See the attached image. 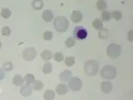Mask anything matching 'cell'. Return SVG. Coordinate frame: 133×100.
Returning <instances> with one entry per match:
<instances>
[{"label": "cell", "instance_id": "22", "mask_svg": "<svg viewBox=\"0 0 133 100\" xmlns=\"http://www.w3.org/2000/svg\"><path fill=\"white\" fill-rule=\"evenodd\" d=\"M98 36L100 39H102V40L107 39L109 37V30L106 28H102V30H99Z\"/></svg>", "mask_w": 133, "mask_h": 100}, {"label": "cell", "instance_id": "32", "mask_svg": "<svg viewBox=\"0 0 133 100\" xmlns=\"http://www.w3.org/2000/svg\"><path fill=\"white\" fill-rule=\"evenodd\" d=\"M2 34L4 36H9L11 34V30L8 26H4L3 28L2 29Z\"/></svg>", "mask_w": 133, "mask_h": 100}, {"label": "cell", "instance_id": "21", "mask_svg": "<svg viewBox=\"0 0 133 100\" xmlns=\"http://www.w3.org/2000/svg\"><path fill=\"white\" fill-rule=\"evenodd\" d=\"M23 78H24V81L26 82L25 84H33L35 81H36L35 76L33 74H26Z\"/></svg>", "mask_w": 133, "mask_h": 100}, {"label": "cell", "instance_id": "1", "mask_svg": "<svg viewBox=\"0 0 133 100\" xmlns=\"http://www.w3.org/2000/svg\"><path fill=\"white\" fill-rule=\"evenodd\" d=\"M53 25L57 32H64L68 28L69 21L64 16H58L54 19Z\"/></svg>", "mask_w": 133, "mask_h": 100}, {"label": "cell", "instance_id": "18", "mask_svg": "<svg viewBox=\"0 0 133 100\" xmlns=\"http://www.w3.org/2000/svg\"><path fill=\"white\" fill-rule=\"evenodd\" d=\"M56 97L55 92L53 90H48L45 91V94H44V99L45 100H53Z\"/></svg>", "mask_w": 133, "mask_h": 100}, {"label": "cell", "instance_id": "28", "mask_svg": "<svg viewBox=\"0 0 133 100\" xmlns=\"http://www.w3.org/2000/svg\"><path fill=\"white\" fill-rule=\"evenodd\" d=\"M54 60L57 61V62H61L63 61L64 59V56H63V55L62 53H61V52H56L55 54H54Z\"/></svg>", "mask_w": 133, "mask_h": 100}, {"label": "cell", "instance_id": "26", "mask_svg": "<svg viewBox=\"0 0 133 100\" xmlns=\"http://www.w3.org/2000/svg\"><path fill=\"white\" fill-rule=\"evenodd\" d=\"M111 17L118 21L122 18V13L118 10H115V11H113L112 13H111Z\"/></svg>", "mask_w": 133, "mask_h": 100}, {"label": "cell", "instance_id": "2", "mask_svg": "<svg viewBox=\"0 0 133 100\" xmlns=\"http://www.w3.org/2000/svg\"><path fill=\"white\" fill-rule=\"evenodd\" d=\"M100 74L103 78L108 80L115 79V77L117 76V69L114 66L107 65L102 68Z\"/></svg>", "mask_w": 133, "mask_h": 100}, {"label": "cell", "instance_id": "30", "mask_svg": "<svg viewBox=\"0 0 133 100\" xmlns=\"http://www.w3.org/2000/svg\"><path fill=\"white\" fill-rule=\"evenodd\" d=\"M102 21H109L111 19V13L108 11H104L102 14Z\"/></svg>", "mask_w": 133, "mask_h": 100}, {"label": "cell", "instance_id": "24", "mask_svg": "<svg viewBox=\"0 0 133 100\" xmlns=\"http://www.w3.org/2000/svg\"><path fill=\"white\" fill-rule=\"evenodd\" d=\"M32 89H35V91H40L43 89V84L42 83V81H39V80H37V81H35L32 84Z\"/></svg>", "mask_w": 133, "mask_h": 100}, {"label": "cell", "instance_id": "25", "mask_svg": "<svg viewBox=\"0 0 133 100\" xmlns=\"http://www.w3.org/2000/svg\"><path fill=\"white\" fill-rule=\"evenodd\" d=\"M65 46L68 48H71L74 47L75 45H76V40H74L73 38L69 37L65 41Z\"/></svg>", "mask_w": 133, "mask_h": 100}, {"label": "cell", "instance_id": "35", "mask_svg": "<svg viewBox=\"0 0 133 100\" xmlns=\"http://www.w3.org/2000/svg\"><path fill=\"white\" fill-rule=\"evenodd\" d=\"M2 47V42L0 41V50H1Z\"/></svg>", "mask_w": 133, "mask_h": 100}, {"label": "cell", "instance_id": "17", "mask_svg": "<svg viewBox=\"0 0 133 100\" xmlns=\"http://www.w3.org/2000/svg\"><path fill=\"white\" fill-rule=\"evenodd\" d=\"M32 6L35 10H40L43 6V1L42 0H34L32 3Z\"/></svg>", "mask_w": 133, "mask_h": 100}, {"label": "cell", "instance_id": "5", "mask_svg": "<svg viewBox=\"0 0 133 100\" xmlns=\"http://www.w3.org/2000/svg\"><path fill=\"white\" fill-rule=\"evenodd\" d=\"M88 36V31L86 28L83 26H77L74 29L73 31V37L74 40L82 41L86 39Z\"/></svg>", "mask_w": 133, "mask_h": 100}, {"label": "cell", "instance_id": "33", "mask_svg": "<svg viewBox=\"0 0 133 100\" xmlns=\"http://www.w3.org/2000/svg\"><path fill=\"white\" fill-rule=\"evenodd\" d=\"M4 76H5V71H4L3 69H0V81L4 79Z\"/></svg>", "mask_w": 133, "mask_h": 100}, {"label": "cell", "instance_id": "15", "mask_svg": "<svg viewBox=\"0 0 133 100\" xmlns=\"http://www.w3.org/2000/svg\"><path fill=\"white\" fill-rule=\"evenodd\" d=\"M24 78H22L21 76L19 75V74H17L14 76V78H13L12 80V83L13 84L17 86H22V85L24 84Z\"/></svg>", "mask_w": 133, "mask_h": 100}, {"label": "cell", "instance_id": "23", "mask_svg": "<svg viewBox=\"0 0 133 100\" xmlns=\"http://www.w3.org/2000/svg\"><path fill=\"white\" fill-rule=\"evenodd\" d=\"M11 15H12V12L9 9H7V8H3L2 10V11H1V12H0L1 17L4 18V19H8V18H9Z\"/></svg>", "mask_w": 133, "mask_h": 100}, {"label": "cell", "instance_id": "13", "mask_svg": "<svg viewBox=\"0 0 133 100\" xmlns=\"http://www.w3.org/2000/svg\"><path fill=\"white\" fill-rule=\"evenodd\" d=\"M42 17H43V19H44L45 22H52V20L53 19V14L50 10H45L43 13Z\"/></svg>", "mask_w": 133, "mask_h": 100}, {"label": "cell", "instance_id": "12", "mask_svg": "<svg viewBox=\"0 0 133 100\" xmlns=\"http://www.w3.org/2000/svg\"><path fill=\"white\" fill-rule=\"evenodd\" d=\"M56 92L59 95H65L68 91V86L65 84H60L56 86Z\"/></svg>", "mask_w": 133, "mask_h": 100}, {"label": "cell", "instance_id": "8", "mask_svg": "<svg viewBox=\"0 0 133 100\" xmlns=\"http://www.w3.org/2000/svg\"><path fill=\"white\" fill-rule=\"evenodd\" d=\"M32 87L30 84H25L21 86V89L19 90L20 94L22 95V97H28L29 96H30L32 93Z\"/></svg>", "mask_w": 133, "mask_h": 100}, {"label": "cell", "instance_id": "7", "mask_svg": "<svg viewBox=\"0 0 133 100\" xmlns=\"http://www.w3.org/2000/svg\"><path fill=\"white\" fill-rule=\"evenodd\" d=\"M37 56V52L34 48H27L22 51V57L27 61H31Z\"/></svg>", "mask_w": 133, "mask_h": 100}, {"label": "cell", "instance_id": "14", "mask_svg": "<svg viewBox=\"0 0 133 100\" xmlns=\"http://www.w3.org/2000/svg\"><path fill=\"white\" fill-rule=\"evenodd\" d=\"M40 56L42 58V59L45 61H48L52 58H53V53L49 50H44L40 54Z\"/></svg>", "mask_w": 133, "mask_h": 100}, {"label": "cell", "instance_id": "11", "mask_svg": "<svg viewBox=\"0 0 133 100\" xmlns=\"http://www.w3.org/2000/svg\"><path fill=\"white\" fill-rule=\"evenodd\" d=\"M83 19V15L81 12L78 11H75L74 10L72 15L71 16V19L72 20V22H75V23H78L80 22Z\"/></svg>", "mask_w": 133, "mask_h": 100}, {"label": "cell", "instance_id": "9", "mask_svg": "<svg viewBox=\"0 0 133 100\" xmlns=\"http://www.w3.org/2000/svg\"><path fill=\"white\" fill-rule=\"evenodd\" d=\"M71 76H72V72L70 70H65L60 74L59 78H60V81L61 83H65V82H68L71 78Z\"/></svg>", "mask_w": 133, "mask_h": 100}, {"label": "cell", "instance_id": "31", "mask_svg": "<svg viewBox=\"0 0 133 100\" xmlns=\"http://www.w3.org/2000/svg\"><path fill=\"white\" fill-rule=\"evenodd\" d=\"M65 65L68 66H74L75 63V58L74 57L71 56L66 57L65 59Z\"/></svg>", "mask_w": 133, "mask_h": 100}, {"label": "cell", "instance_id": "3", "mask_svg": "<svg viewBox=\"0 0 133 100\" xmlns=\"http://www.w3.org/2000/svg\"><path fill=\"white\" fill-rule=\"evenodd\" d=\"M84 70L87 75L94 76L99 71V65L95 61L89 60L85 63Z\"/></svg>", "mask_w": 133, "mask_h": 100}, {"label": "cell", "instance_id": "10", "mask_svg": "<svg viewBox=\"0 0 133 100\" xmlns=\"http://www.w3.org/2000/svg\"><path fill=\"white\" fill-rule=\"evenodd\" d=\"M113 89L112 84L109 81H102L101 84V89L102 92L105 93V94H109V92H111V91Z\"/></svg>", "mask_w": 133, "mask_h": 100}, {"label": "cell", "instance_id": "19", "mask_svg": "<svg viewBox=\"0 0 133 100\" xmlns=\"http://www.w3.org/2000/svg\"><path fill=\"white\" fill-rule=\"evenodd\" d=\"M43 71L45 74H49L53 71V64L51 63L47 62L45 63L43 68Z\"/></svg>", "mask_w": 133, "mask_h": 100}, {"label": "cell", "instance_id": "6", "mask_svg": "<svg viewBox=\"0 0 133 100\" xmlns=\"http://www.w3.org/2000/svg\"><path fill=\"white\" fill-rule=\"evenodd\" d=\"M82 81L78 77H71L70 81H68V88L73 91H80L82 88Z\"/></svg>", "mask_w": 133, "mask_h": 100}, {"label": "cell", "instance_id": "16", "mask_svg": "<svg viewBox=\"0 0 133 100\" xmlns=\"http://www.w3.org/2000/svg\"><path fill=\"white\" fill-rule=\"evenodd\" d=\"M92 26L96 30H100L103 28V21L102 19H100L99 18H96L92 22Z\"/></svg>", "mask_w": 133, "mask_h": 100}, {"label": "cell", "instance_id": "34", "mask_svg": "<svg viewBox=\"0 0 133 100\" xmlns=\"http://www.w3.org/2000/svg\"><path fill=\"white\" fill-rule=\"evenodd\" d=\"M132 35H133V30H131L129 32V34H128V40L130 41H132Z\"/></svg>", "mask_w": 133, "mask_h": 100}, {"label": "cell", "instance_id": "20", "mask_svg": "<svg viewBox=\"0 0 133 100\" xmlns=\"http://www.w3.org/2000/svg\"><path fill=\"white\" fill-rule=\"evenodd\" d=\"M96 7L99 11H104L107 8V4L105 1L103 0H99L96 2Z\"/></svg>", "mask_w": 133, "mask_h": 100}, {"label": "cell", "instance_id": "29", "mask_svg": "<svg viewBox=\"0 0 133 100\" xmlns=\"http://www.w3.org/2000/svg\"><path fill=\"white\" fill-rule=\"evenodd\" d=\"M43 37L45 41H51L53 38V33L52 31L45 32L43 35Z\"/></svg>", "mask_w": 133, "mask_h": 100}, {"label": "cell", "instance_id": "27", "mask_svg": "<svg viewBox=\"0 0 133 100\" xmlns=\"http://www.w3.org/2000/svg\"><path fill=\"white\" fill-rule=\"evenodd\" d=\"M14 69V66L12 62H6L3 64V70L4 71H11Z\"/></svg>", "mask_w": 133, "mask_h": 100}, {"label": "cell", "instance_id": "4", "mask_svg": "<svg viewBox=\"0 0 133 100\" xmlns=\"http://www.w3.org/2000/svg\"><path fill=\"white\" fill-rule=\"evenodd\" d=\"M107 54L111 59L117 58L121 54V46L115 43L109 44L107 48Z\"/></svg>", "mask_w": 133, "mask_h": 100}]
</instances>
